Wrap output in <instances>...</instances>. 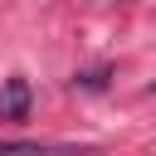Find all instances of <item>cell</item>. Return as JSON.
Returning a JSON list of instances; mask_svg holds the SVG:
<instances>
[{
    "label": "cell",
    "instance_id": "obj_2",
    "mask_svg": "<svg viewBox=\"0 0 156 156\" xmlns=\"http://www.w3.org/2000/svg\"><path fill=\"white\" fill-rule=\"evenodd\" d=\"M20 151H24V146H0V156H20Z\"/></svg>",
    "mask_w": 156,
    "mask_h": 156
},
{
    "label": "cell",
    "instance_id": "obj_1",
    "mask_svg": "<svg viewBox=\"0 0 156 156\" xmlns=\"http://www.w3.org/2000/svg\"><path fill=\"white\" fill-rule=\"evenodd\" d=\"M29 102H34V98H29V83H24L20 73H10L5 88H0V117H5V122H24V117H29Z\"/></svg>",
    "mask_w": 156,
    "mask_h": 156
},
{
    "label": "cell",
    "instance_id": "obj_3",
    "mask_svg": "<svg viewBox=\"0 0 156 156\" xmlns=\"http://www.w3.org/2000/svg\"><path fill=\"white\" fill-rule=\"evenodd\" d=\"M151 93H156V83H151Z\"/></svg>",
    "mask_w": 156,
    "mask_h": 156
}]
</instances>
